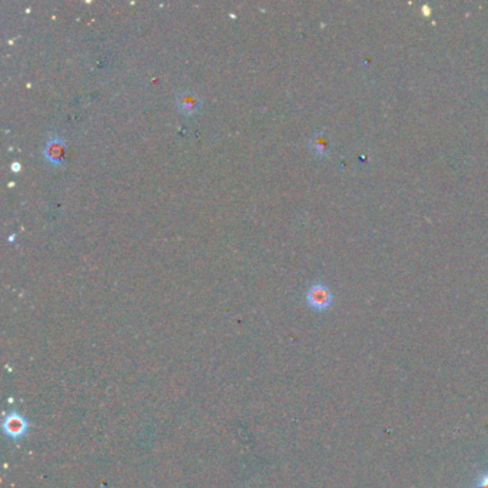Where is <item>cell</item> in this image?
Returning <instances> with one entry per match:
<instances>
[{
  "instance_id": "obj_3",
  "label": "cell",
  "mask_w": 488,
  "mask_h": 488,
  "mask_svg": "<svg viewBox=\"0 0 488 488\" xmlns=\"http://www.w3.org/2000/svg\"><path fill=\"white\" fill-rule=\"evenodd\" d=\"M176 106L185 115H195L201 108V99L192 90H182L176 96Z\"/></svg>"
},
{
  "instance_id": "obj_4",
  "label": "cell",
  "mask_w": 488,
  "mask_h": 488,
  "mask_svg": "<svg viewBox=\"0 0 488 488\" xmlns=\"http://www.w3.org/2000/svg\"><path fill=\"white\" fill-rule=\"evenodd\" d=\"M43 155L51 162V164H55V165L60 164L65 155V142L62 141V137L59 136L49 137L48 141H46Z\"/></svg>"
},
{
  "instance_id": "obj_5",
  "label": "cell",
  "mask_w": 488,
  "mask_h": 488,
  "mask_svg": "<svg viewBox=\"0 0 488 488\" xmlns=\"http://www.w3.org/2000/svg\"><path fill=\"white\" fill-rule=\"evenodd\" d=\"M310 148L318 156H328L330 155V151H328L327 142H325V139L322 136V132H317L315 135L311 136Z\"/></svg>"
},
{
  "instance_id": "obj_6",
  "label": "cell",
  "mask_w": 488,
  "mask_h": 488,
  "mask_svg": "<svg viewBox=\"0 0 488 488\" xmlns=\"http://www.w3.org/2000/svg\"><path fill=\"white\" fill-rule=\"evenodd\" d=\"M470 488H488V470L481 471L476 478Z\"/></svg>"
},
{
  "instance_id": "obj_1",
  "label": "cell",
  "mask_w": 488,
  "mask_h": 488,
  "mask_svg": "<svg viewBox=\"0 0 488 488\" xmlns=\"http://www.w3.org/2000/svg\"><path fill=\"white\" fill-rule=\"evenodd\" d=\"M307 302L315 311H325L333 305L334 296L323 283H314L307 291Z\"/></svg>"
},
{
  "instance_id": "obj_2",
  "label": "cell",
  "mask_w": 488,
  "mask_h": 488,
  "mask_svg": "<svg viewBox=\"0 0 488 488\" xmlns=\"http://www.w3.org/2000/svg\"><path fill=\"white\" fill-rule=\"evenodd\" d=\"M28 428H29V423L23 415H20L17 412H10L5 417L3 432L10 439H20L23 435L26 434Z\"/></svg>"
}]
</instances>
